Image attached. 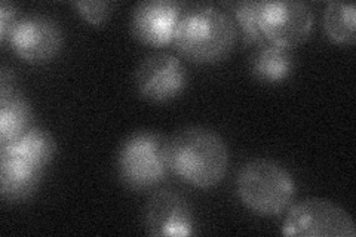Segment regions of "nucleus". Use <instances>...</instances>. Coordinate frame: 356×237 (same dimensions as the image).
Here are the masks:
<instances>
[{
  "label": "nucleus",
  "instance_id": "nucleus-1",
  "mask_svg": "<svg viewBox=\"0 0 356 237\" xmlns=\"http://www.w3.org/2000/svg\"><path fill=\"white\" fill-rule=\"evenodd\" d=\"M165 154L170 171L199 188L217 186L229 167L226 142L217 132L202 126L177 131L166 140Z\"/></svg>",
  "mask_w": 356,
  "mask_h": 237
},
{
  "label": "nucleus",
  "instance_id": "nucleus-2",
  "mask_svg": "<svg viewBox=\"0 0 356 237\" xmlns=\"http://www.w3.org/2000/svg\"><path fill=\"white\" fill-rule=\"evenodd\" d=\"M236 22L216 5L184 8L174 31V43L188 60L214 64L226 60L236 43Z\"/></svg>",
  "mask_w": 356,
  "mask_h": 237
},
{
  "label": "nucleus",
  "instance_id": "nucleus-3",
  "mask_svg": "<svg viewBox=\"0 0 356 237\" xmlns=\"http://www.w3.org/2000/svg\"><path fill=\"white\" fill-rule=\"evenodd\" d=\"M241 202L261 217H276L294 199V179L284 166L269 159H254L245 163L236 177Z\"/></svg>",
  "mask_w": 356,
  "mask_h": 237
},
{
  "label": "nucleus",
  "instance_id": "nucleus-4",
  "mask_svg": "<svg viewBox=\"0 0 356 237\" xmlns=\"http://www.w3.org/2000/svg\"><path fill=\"white\" fill-rule=\"evenodd\" d=\"M166 140L159 133L141 131L132 133L118 153L120 181L132 190H147L159 184L170 171L165 154Z\"/></svg>",
  "mask_w": 356,
  "mask_h": 237
},
{
  "label": "nucleus",
  "instance_id": "nucleus-5",
  "mask_svg": "<svg viewBox=\"0 0 356 237\" xmlns=\"http://www.w3.org/2000/svg\"><path fill=\"white\" fill-rule=\"evenodd\" d=\"M286 236L303 237H355V222L337 203L312 197L289 208L282 224Z\"/></svg>",
  "mask_w": 356,
  "mask_h": 237
},
{
  "label": "nucleus",
  "instance_id": "nucleus-6",
  "mask_svg": "<svg viewBox=\"0 0 356 237\" xmlns=\"http://www.w3.org/2000/svg\"><path fill=\"white\" fill-rule=\"evenodd\" d=\"M314 22L312 9L298 0H272L259 5V24L263 36L288 49L310 36Z\"/></svg>",
  "mask_w": 356,
  "mask_h": 237
},
{
  "label": "nucleus",
  "instance_id": "nucleus-7",
  "mask_svg": "<svg viewBox=\"0 0 356 237\" xmlns=\"http://www.w3.org/2000/svg\"><path fill=\"white\" fill-rule=\"evenodd\" d=\"M63 30L55 19L47 15H27L19 18L9 36L10 47L21 60L30 64H44L63 48Z\"/></svg>",
  "mask_w": 356,
  "mask_h": 237
},
{
  "label": "nucleus",
  "instance_id": "nucleus-8",
  "mask_svg": "<svg viewBox=\"0 0 356 237\" xmlns=\"http://www.w3.org/2000/svg\"><path fill=\"white\" fill-rule=\"evenodd\" d=\"M187 83L184 64L168 52H154L136 70V86L141 97L154 103H166L183 92Z\"/></svg>",
  "mask_w": 356,
  "mask_h": 237
},
{
  "label": "nucleus",
  "instance_id": "nucleus-9",
  "mask_svg": "<svg viewBox=\"0 0 356 237\" xmlns=\"http://www.w3.org/2000/svg\"><path fill=\"white\" fill-rule=\"evenodd\" d=\"M144 229L150 236H192L195 218L187 199L172 188H161L149 197L143 212Z\"/></svg>",
  "mask_w": 356,
  "mask_h": 237
},
{
  "label": "nucleus",
  "instance_id": "nucleus-10",
  "mask_svg": "<svg viewBox=\"0 0 356 237\" xmlns=\"http://www.w3.org/2000/svg\"><path fill=\"white\" fill-rule=\"evenodd\" d=\"M183 9V3L174 0H147L138 3L131 14L132 35L150 47H163L174 39Z\"/></svg>",
  "mask_w": 356,
  "mask_h": 237
},
{
  "label": "nucleus",
  "instance_id": "nucleus-11",
  "mask_svg": "<svg viewBox=\"0 0 356 237\" xmlns=\"http://www.w3.org/2000/svg\"><path fill=\"white\" fill-rule=\"evenodd\" d=\"M0 144L17 140L30 128L31 107L29 101L14 88L13 74L2 70L0 91Z\"/></svg>",
  "mask_w": 356,
  "mask_h": 237
},
{
  "label": "nucleus",
  "instance_id": "nucleus-12",
  "mask_svg": "<svg viewBox=\"0 0 356 237\" xmlns=\"http://www.w3.org/2000/svg\"><path fill=\"white\" fill-rule=\"evenodd\" d=\"M43 171L8 153H0V195L6 202H24L35 195Z\"/></svg>",
  "mask_w": 356,
  "mask_h": 237
},
{
  "label": "nucleus",
  "instance_id": "nucleus-13",
  "mask_svg": "<svg viewBox=\"0 0 356 237\" xmlns=\"http://www.w3.org/2000/svg\"><path fill=\"white\" fill-rule=\"evenodd\" d=\"M0 153H8L43 171L55 156V141L48 131L33 126L17 140L0 144Z\"/></svg>",
  "mask_w": 356,
  "mask_h": 237
},
{
  "label": "nucleus",
  "instance_id": "nucleus-14",
  "mask_svg": "<svg viewBox=\"0 0 356 237\" xmlns=\"http://www.w3.org/2000/svg\"><path fill=\"white\" fill-rule=\"evenodd\" d=\"M293 67L294 56L291 49L280 47L269 40L259 44L251 61L254 76L269 83L284 81L291 73Z\"/></svg>",
  "mask_w": 356,
  "mask_h": 237
},
{
  "label": "nucleus",
  "instance_id": "nucleus-15",
  "mask_svg": "<svg viewBox=\"0 0 356 237\" xmlns=\"http://www.w3.org/2000/svg\"><path fill=\"white\" fill-rule=\"evenodd\" d=\"M327 36L340 44L355 42V5L352 2H330L324 13Z\"/></svg>",
  "mask_w": 356,
  "mask_h": 237
},
{
  "label": "nucleus",
  "instance_id": "nucleus-16",
  "mask_svg": "<svg viewBox=\"0 0 356 237\" xmlns=\"http://www.w3.org/2000/svg\"><path fill=\"white\" fill-rule=\"evenodd\" d=\"M259 5L260 2H239L233 5V15L242 28V40L245 47L248 44H261L266 42L259 24Z\"/></svg>",
  "mask_w": 356,
  "mask_h": 237
},
{
  "label": "nucleus",
  "instance_id": "nucleus-17",
  "mask_svg": "<svg viewBox=\"0 0 356 237\" xmlns=\"http://www.w3.org/2000/svg\"><path fill=\"white\" fill-rule=\"evenodd\" d=\"M73 6L79 10V14L92 26H102L108 19L113 10V3L111 2H86V0H77L73 2Z\"/></svg>",
  "mask_w": 356,
  "mask_h": 237
},
{
  "label": "nucleus",
  "instance_id": "nucleus-18",
  "mask_svg": "<svg viewBox=\"0 0 356 237\" xmlns=\"http://www.w3.org/2000/svg\"><path fill=\"white\" fill-rule=\"evenodd\" d=\"M18 9L14 3L3 0L0 3V39L9 42V36L18 22Z\"/></svg>",
  "mask_w": 356,
  "mask_h": 237
}]
</instances>
